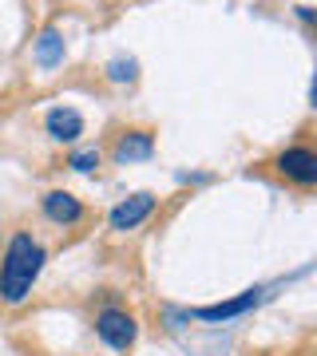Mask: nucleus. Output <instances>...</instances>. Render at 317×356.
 I'll return each instance as SVG.
<instances>
[{"instance_id":"obj_1","label":"nucleus","mask_w":317,"mask_h":356,"mask_svg":"<svg viewBox=\"0 0 317 356\" xmlns=\"http://www.w3.org/2000/svg\"><path fill=\"white\" fill-rule=\"evenodd\" d=\"M44 269V250L40 242H32V234H16L8 242V254H4V266H0V297L8 305H20L32 289V281L40 277Z\"/></svg>"},{"instance_id":"obj_2","label":"nucleus","mask_w":317,"mask_h":356,"mask_svg":"<svg viewBox=\"0 0 317 356\" xmlns=\"http://www.w3.org/2000/svg\"><path fill=\"white\" fill-rule=\"evenodd\" d=\"M95 332L111 348H131L135 344V317L123 313V309H103L100 317H95Z\"/></svg>"},{"instance_id":"obj_3","label":"nucleus","mask_w":317,"mask_h":356,"mask_svg":"<svg viewBox=\"0 0 317 356\" xmlns=\"http://www.w3.org/2000/svg\"><path fill=\"white\" fill-rule=\"evenodd\" d=\"M286 178H293L297 186H314L317 182V154L309 147H290V151L278 154V163H274Z\"/></svg>"},{"instance_id":"obj_4","label":"nucleus","mask_w":317,"mask_h":356,"mask_svg":"<svg viewBox=\"0 0 317 356\" xmlns=\"http://www.w3.org/2000/svg\"><path fill=\"white\" fill-rule=\"evenodd\" d=\"M151 210H155V198H151V194H131L127 202H119V206L111 210V226H115V229H135L143 218L151 214Z\"/></svg>"},{"instance_id":"obj_5","label":"nucleus","mask_w":317,"mask_h":356,"mask_svg":"<svg viewBox=\"0 0 317 356\" xmlns=\"http://www.w3.org/2000/svg\"><path fill=\"white\" fill-rule=\"evenodd\" d=\"M44 214H48L52 222H60V226H72V222H79V218H84V206H79L76 194L52 191V194H44Z\"/></svg>"},{"instance_id":"obj_6","label":"nucleus","mask_w":317,"mask_h":356,"mask_svg":"<svg viewBox=\"0 0 317 356\" xmlns=\"http://www.w3.org/2000/svg\"><path fill=\"white\" fill-rule=\"evenodd\" d=\"M48 135L60 143H72L76 135H84V119H79L76 111H68V107H56V111L48 115Z\"/></svg>"},{"instance_id":"obj_7","label":"nucleus","mask_w":317,"mask_h":356,"mask_svg":"<svg viewBox=\"0 0 317 356\" xmlns=\"http://www.w3.org/2000/svg\"><path fill=\"white\" fill-rule=\"evenodd\" d=\"M254 301H258V289L242 293V297H234V301H222V305H206V309H199L194 317H203V321H226V317H238V313H246Z\"/></svg>"},{"instance_id":"obj_8","label":"nucleus","mask_w":317,"mask_h":356,"mask_svg":"<svg viewBox=\"0 0 317 356\" xmlns=\"http://www.w3.org/2000/svg\"><path fill=\"white\" fill-rule=\"evenodd\" d=\"M151 135H147V131H127L123 139L115 143V159H119V163H131V159H147V154H151Z\"/></svg>"},{"instance_id":"obj_9","label":"nucleus","mask_w":317,"mask_h":356,"mask_svg":"<svg viewBox=\"0 0 317 356\" xmlns=\"http://www.w3.org/2000/svg\"><path fill=\"white\" fill-rule=\"evenodd\" d=\"M56 56H60V40H56V32H48L44 44H40V60L44 64H56Z\"/></svg>"},{"instance_id":"obj_10","label":"nucleus","mask_w":317,"mask_h":356,"mask_svg":"<svg viewBox=\"0 0 317 356\" xmlns=\"http://www.w3.org/2000/svg\"><path fill=\"white\" fill-rule=\"evenodd\" d=\"M72 166H76V170H91V166H100V151H79L76 159H72Z\"/></svg>"}]
</instances>
